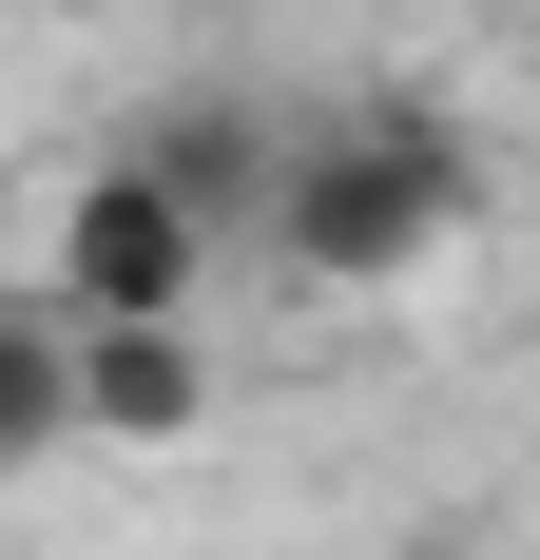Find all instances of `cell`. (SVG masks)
Listing matches in <instances>:
<instances>
[{"label": "cell", "mask_w": 540, "mask_h": 560, "mask_svg": "<svg viewBox=\"0 0 540 560\" xmlns=\"http://www.w3.org/2000/svg\"><path fill=\"white\" fill-rule=\"evenodd\" d=\"M251 232L309 290H406V271H444L483 232V136L444 97H367V116H328V136H290V174H270Z\"/></svg>", "instance_id": "obj_1"}, {"label": "cell", "mask_w": 540, "mask_h": 560, "mask_svg": "<svg viewBox=\"0 0 540 560\" xmlns=\"http://www.w3.org/2000/svg\"><path fill=\"white\" fill-rule=\"evenodd\" d=\"M193 271H213V232L174 213L136 155H97L78 194H58V252H39V310L58 329H116V310H193Z\"/></svg>", "instance_id": "obj_2"}, {"label": "cell", "mask_w": 540, "mask_h": 560, "mask_svg": "<svg viewBox=\"0 0 540 560\" xmlns=\"http://www.w3.org/2000/svg\"><path fill=\"white\" fill-rule=\"evenodd\" d=\"M58 406H78V445H193L232 368L193 348V310H116V329H58Z\"/></svg>", "instance_id": "obj_3"}, {"label": "cell", "mask_w": 540, "mask_h": 560, "mask_svg": "<svg viewBox=\"0 0 540 560\" xmlns=\"http://www.w3.org/2000/svg\"><path fill=\"white\" fill-rule=\"evenodd\" d=\"M136 174H155L193 232H251V213H270V174H290V136H270L251 97H174L155 136H136Z\"/></svg>", "instance_id": "obj_4"}, {"label": "cell", "mask_w": 540, "mask_h": 560, "mask_svg": "<svg viewBox=\"0 0 540 560\" xmlns=\"http://www.w3.org/2000/svg\"><path fill=\"white\" fill-rule=\"evenodd\" d=\"M58 445H78V406H58V310L0 290V483H39Z\"/></svg>", "instance_id": "obj_5"}, {"label": "cell", "mask_w": 540, "mask_h": 560, "mask_svg": "<svg viewBox=\"0 0 540 560\" xmlns=\"http://www.w3.org/2000/svg\"><path fill=\"white\" fill-rule=\"evenodd\" d=\"M425 560H463V541H425Z\"/></svg>", "instance_id": "obj_6"}]
</instances>
